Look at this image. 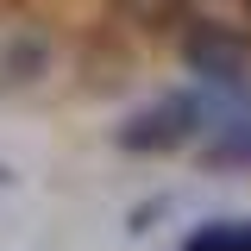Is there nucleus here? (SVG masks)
I'll use <instances>...</instances> for the list:
<instances>
[{
    "label": "nucleus",
    "mask_w": 251,
    "mask_h": 251,
    "mask_svg": "<svg viewBox=\"0 0 251 251\" xmlns=\"http://www.w3.org/2000/svg\"><path fill=\"white\" fill-rule=\"evenodd\" d=\"M207 113H214V94H207V88L151 94L145 107H132V113L113 126V151H126V157H170V151H188V145L201 138Z\"/></svg>",
    "instance_id": "nucleus-1"
},
{
    "label": "nucleus",
    "mask_w": 251,
    "mask_h": 251,
    "mask_svg": "<svg viewBox=\"0 0 251 251\" xmlns=\"http://www.w3.org/2000/svg\"><path fill=\"white\" fill-rule=\"evenodd\" d=\"M182 63L195 75V88L207 94H251V38L214 19H195L182 31Z\"/></svg>",
    "instance_id": "nucleus-2"
},
{
    "label": "nucleus",
    "mask_w": 251,
    "mask_h": 251,
    "mask_svg": "<svg viewBox=\"0 0 251 251\" xmlns=\"http://www.w3.org/2000/svg\"><path fill=\"white\" fill-rule=\"evenodd\" d=\"M195 145L207 170H251V100L232 94V107H214Z\"/></svg>",
    "instance_id": "nucleus-3"
},
{
    "label": "nucleus",
    "mask_w": 251,
    "mask_h": 251,
    "mask_svg": "<svg viewBox=\"0 0 251 251\" xmlns=\"http://www.w3.org/2000/svg\"><path fill=\"white\" fill-rule=\"evenodd\" d=\"M44 69H50V38H44V31L19 25V31H6V38H0V88H6V94L31 88Z\"/></svg>",
    "instance_id": "nucleus-4"
},
{
    "label": "nucleus",
    "mask_w": 251,
    "mask_h": 251,
    "mask_svg": "<svg viewBox=\"0 0 251 251\" xmlns=\"http://www.w3.org/2000/svg\"><path fill=\"white\" fill-rule=\"evenodd\" d=\"M176 251H251V214H226V220H201Z\"/></svg>",
    "instance_id": "nucleus-5"
},
{
    "label": "nucleus",
    "mask_w": 251,
    "mask_h": 251,
    "mask_svg": "<svg viewBox=\"0 0 251 251\" xmlns=\"http://www.w3.org/2000/svg\"><path fill=\"white\" fill-rule=\"evenodd\" d=\"M113 6H120L126 25H138V31H170V25L188 19V0H113Z\"/></svg>",
    "instance_id": "nucleus-6"
}]
</instances>
